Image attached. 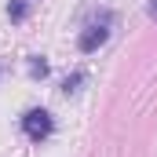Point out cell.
I'll return each instance as SVG.
<instances>
[{
  "mask_svg": "<svg viewBox=\"0 0 157 157\" xmlns=\"http://www.w3.org/2000/svg\"><path fill=\"white\" fill-rule=\"evenodd\" d=\"M110 26H113V15H110V11H99V15L80 29L77 48H80V51H99V48L110 40Z\"/></svg>",
  "mask_w": 157,
  "mask_h": 157,
  "instance_id": "1",
  "label": "cell"
},
{
  "mask_svg": "<svg viewBox=\"0 0 157 157\" xmlns=\"http://www.w3.org/2000/svg\"><path fill=\"white\" fill-rule=\"evenodd\" d=\"M22 132H26L33 143H40V139H48V135L55 132V121H51L48 110H26V117H22Z\"/></svg>",
  "mask_w": 157,
  "mask_h": 157,
  "instance_id": "2",
  "label": "cell"
},
{
  "mask_svg": "<svg viewBox=\"0 0 157 157\" xmlns=\"http://www.w3.org/2000/svg\"><path fill=\"white\" fill-rule=\"evenodd\" d=\"M7 15H11V22H22L29 15V0H11L7 4Z\"/></svg>",
  "mask_w": 157,
  "mask_h": 157,
  "instance_id": "3",
  "label": "cell"
},
{
  "mask_svg": "<svg viewBox=\"0 0 157 157\" xmlns=\"http://www.w3.org/2000/svg\"><path fill=\"white\" fill-rule=\"evenodd\" d=\"M29 73H33V77H48V62H44L40 55H33V59H29Z\"/></svg>",
  "mask_w": 157,
  "mask_h": 157,
  "instance_id": "4",
  "label": "cell"
},
{
  "mask_svg": "<svg viewBox=\"0 0 157 157\" xmlns=\"http://www.w3.org/2000/svg\"><path fill=\"white\" fill-rule=\"evenodd\" d=\"M77 84H84V73H73V77H66V80H62V91L70 95V91H77Z\"/></svg>",
  "mask_w": 157,
  "mask_h": 157,
  "instance_id": "5",
  "label": "cell"
},
{
  "mask_svg": "<svg viewBox=\"0 0 157 157\" xmlns=\"http://www.w3.org/2000/svg\"><path fill=\"white\" fill-rule=\"evenodd\" d=\"M150 18H157V0H150Z\"/></svg>",
  "mask_w": 157,
  "mask_h": 157,
  "instance_id": "6",
  "label": "cell"
}]
</instances>
